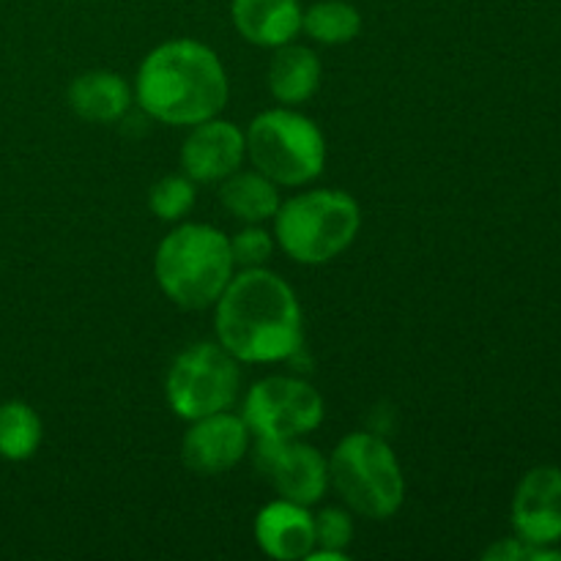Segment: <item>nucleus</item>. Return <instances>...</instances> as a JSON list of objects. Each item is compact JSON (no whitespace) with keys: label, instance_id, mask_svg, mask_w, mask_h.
<instances>
[{"label":"nucleus","instance_id":"nucleus-1","mask_svg":"<svg viewBox=\"0 0 561 561\" xmlns=\"http://www.w3.org/2000/svg\"><path fill=\"white\" fill-rule=\"evenodd\" d=\"M217 343L239 362L290 359L301 348V305L279 274L255 266L236 274L217 299Z\"/></svg>","mask_w":561,"mask_h":561},{"label":"nucleus","instance_id":"nucleus-2","mask_svg":"<svg viewBox=\"0 0 561 561\" xmlns=\"http://www.w3.org/2000/svg\"><path fill=\"white\" fill-rule=\"evenodd\" d=\"M228 71L222 60L195 38L159 44L137 69V104L153 121L195 126L217 118L228 104Z\"/></svg>","mask_w":561,"mask_h":561},{"label":"nucleus","instance_id":"nucleus-3","mask_svg":"<svg viewBox=\"0 0 561 561\" xmlns=\"http://www.w3.org/2000/svg\"><path fill=\"white\" fill-rule=\"evenodd\" d=\"M230 239L203 222H186L164 236L153 255V274L173 305L181 310H206L217 305L233 279Z\"/></svg>","mask_w":561,"mask_h":561},{"label":"nucleus","instance_id":"nucleus-4","mask_svg":"<svg viewBox=\"0 0 561 561\" xmlns=\"http://www.w3.org/2000/svg\"><path fill=\"white\" fill-rule=\"evenodd\" d=\"M362 228L359 203L343 190H310L279 203L274 233L288 257L305 266L334 261Z\"/></svg>","mask_w":561,"mask_h":561},{"label":"nucleus","instance_id":"nucleus-5","mask_svg":"<svg viewBox=\"0 0 561 561\" xmlns=\"http://www.w3.org/2000/svg\"><path fill=\"white\" fill-rule=\"evenodd\" d=\"M329 485L351 513L389 520L405 499V480L392 447L367 431L348 433L329 458Z\"/></svg>","mask_w":561,"mask_h":561},{"label":"nucleus","instance_id":"nucleus-6","mask_svg":"<svg viewBox=\"0 0 561 561\" xmlns=\"http://www.w3.org/2000/svg\"><path fill=\"white\" fill-rule=\"evenodd\" d=\"M247 137V157L255 170L277 186H301L316 181L327 164V137L318 124L290 107L255 115Z\"/></svg>","mask_w":561,"mask_h":561},{"label":"nucleus","instance_id":"nucleus-7","mask_svg":"<svg viewBox=\"0 0 561 561\" xmlns=\"http://www.w3.org/2000/svg\"><path fill=\"white\" fill-rule=\"evenodd\" d=\"M239 359L219 343H197L173 359L164 394L173 414L192 422L228 411L239 398Z\"/></svg>","mask_w":561,"mask_h":561},{"label":"nucleus","instance_id":"nucleus-8","mask_svg":"<svg viewBox=\"0 0 561 561\" xmlns=\"http://www.w3.org/2000/svg\"><path fill=\"white\" fill-rule=\"evenodd\" d=\"M321 392L301 378L268 376L244 398L247 427L255 438H305L323 422Z\"/></svg>","mask_w":561,"mask_h":561},{"label":"nucleus","instance_id":"nucleus-9","mask_svg":"<svg viewBox=\"0 0 561 561\" xmlns=\"http://www.w3.org/2000/svg\"><path fill=\"white\" fill-rule=\"evenodd\" d=\"M255 469L279 496L305 507L329 488V460L301 438H257Z\"/></svg>","mask_w":561,"mask_h":561},{"label":"nucleus","instance_id":"nucleus-10","mask_svg":"<svg viewBox=\"0 0 561 561\" xmlns=\"http://www.w3.org/2000/svg\"><path fill=\"white\" fill-rule=\"evenodd\" d=\"M250 427L244 416L230 411L192 420L181 442V460L186 469L197 477H219L233 469L247 453H250Z\"/></svg>","mask_w":561,"mask_h":561},{"label":"nucleus","instance_id":"nucleus-11","mask_svg":"<svg viewBox=\"0 0 561 561\" xmlns=\"http://www.w3.org/2000/svg\"><path fill=\"white\" fill-rule=\"evenodd\" d=\"M513 529L526 546H557L561 540V469L535 466L513 496Z\"/></svg>","mask_w":561,"mask_h":561},{"label":"nucleus","instance_id":"nucleus-12","mask_svg":"<svg viewBox=\"0 0 561 561\" xmlns=\"http://www.w3.org/2000/svg\"><path fill=\"white\" fill-rule=\"evenodd\" d=\"M247 157V137L236 124L208 118L192 126L181 146V168L195 184H217L233 175Z\"/></svg>","mask_w":561,"mask_h":561},{"label":"nucleus","instance_id":"nucleus-13","mask_svg":"<svg viewBox=\"0 0 561 561\" xmlns=\"http://www.w3.org/2000/svg\"><path fill=\"white\" fill-rule=\"evenodd\" d=\"M255 540L261 551L272 559H307V553L316 548L312 513L305 504L288 502V499L266 504L255 518Z\"/></svg>","mask_w":561,"mask_h":561},{"label":"nucleus","instance_id":"nucleus-14","mask_svg":"<svg viewBox=\"0 0 561 561\" xmlns=\"http://www.w3.org/2000/svg\"><path fill=\"white\" fill-rule=\"evenodd\" d=\"M230 16L236 31L255 47L277 49L301 31L299 0H233Z\"/></svg>","mask_w":561,"mask_h":561},{"label":"nucleus","instance_id":"nucleus-15","mask_svg":"<svg viewBox=\"0 0 561 561\" xmlns=\"http://www.w3.org/2000/svg\"><path fill=\"white\" fill-rule=\"evenodd\" d=\"M69 104L88 124H115L131 107V91L115 71H88L69 85Z\"/></svg>","mask_w":561,"mask_h":561},{"label":"nucleus","instance_id":"nucleus-16","mask_svg":"<svg viewBox=\"0 0 561 561\" xmlns=\"http://www.w3.org/2000/svg\"><path fill=\"white\" fill-rule=\"evenodd\" d=\"M268 91L277 102L296 107L316 96L321 85V58L301 44H283L268 64Z\"/></svg>","mask_w":561,"mask_h":561},{"label":"nucleus","instance_id":"nucleus-17","mask_svg":"<svg viewBox=\"0 0 561 561\" xmlns=\"http://www.w3.org/2000/svg\"><path fill=\"white\" fill-rule=\"evenodd\" d=\"M219 201L230 217L247 225H257L277 214L279 190L261 170H236L233 175L222 181Z\"/></svg>","mask_w":561,"mask_h":561},{"label":"nucleus","instance_id":"nucleus-18","mask_svg":"<svg viewBox=\"0 0 561 561\" xmlns=\"http://www.w3.org/2000/svg\"><path fill=\"white\" fill-rule=\"evenodd\" d=\"M44 425L36 411L22 400H9L0 405V458L27 460L42 447Z\"/></svg>","mask_w":561,"mask_h":561},{"label":"nucleus","instance_id":"nucleus-19","mask_svg":"<svg viewBox=\"0 0 561 561\" xmlns=\"http://www.w3.org/2000/svg\"><path fill=\"white\" fill-rule=\"evenodd\" d=\"M301 27L312 42L337 47V44H348L359 36L362 14L356 5L345 3V0H321L301 14Z\"/></svg>","mask_w":561,"mask_h":561},{"label":"nucleus","instance_id":"nucleus-20","mask_svg":"<svg viewBox=\"0 0 561 561\" xmlns=\"http://www.w3.org/2000/svg\"><path fill=\"white\" fill-rule=\"evenodd\" d=\"M151 211L164 222H175V219L186 217L192 206H195V181L190 175H164L151 186Z\"/></svg>","mask_w":561,"mask_h":561},{"label":"nucleus","instance_id":"nucleus-21","mask_svg":"<svg viewBox=\"0 0 561 561\" xmlns=\"http://www.w3.org/2000/svg\"><path fill=\"white\" fill-rule=\"evenodd\" d=\"M312 526H316V548L321 551L345 553V548L354 540V520L348 510L323 507L321 513L312 515Z\"/></svg>","mask_w":561,"mask_h":561},{"label":"nucleus","instance_id":"nucleus-22","mask_svg":"<svg viewBox=\"0 0 561 561\" xmlns=\"http://www.w3.org/2000/svg\"><path fill=\"white\" fill-rule=\"evenodd\" d=\"M272 252H274V239L263 228H255V225L239 230V233L230 239V255H233L236 266H244V268L263 266V263L272 257Z\"/></svg>","mask_w":561,"mask_h":561},{"label":"nucleus","instance_id":"nucleus-23","mask_svg":"<svg viewBox=\"0 0 561 561\" xmlns=\"http://www.w3.org/2000/svg\"><path fill=\"white\" fill-rule=\"evenodd\" d=\"M529 557V546H526L520 537H507V540H499L482 553L485 561H526Z\"/></svg>","mask_w":561,"mask_h":561}]
</instances>
